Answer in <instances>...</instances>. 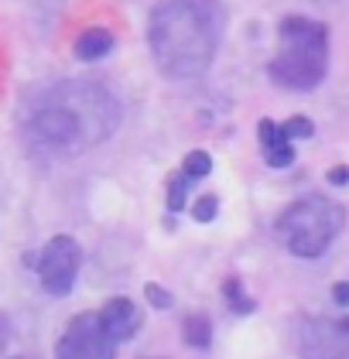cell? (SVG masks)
I'll return each instance as SVG.
<instances>
[{
    "mask_svg": "<svg viewBox=\"0 0 349 359\" xmlns=\"http://www.w3.org/2000/svg\"><path fill=\"white\" fill-rule=\"evenodd\" d=\"M79 243L72 236H52L41 257H38V277H41V287L55 294V298H65L76 284V274H79Z\"/></svg>",
    "mask_w": 349,
    "mask_h": 359,
    "instance_id": "obj_5",
    "label": "cell"
},
{
    "mask_svg": "<svg viewBox=\"0 0 349 359\" xmlns=\"http://www.w3.org/2000/svg\"><path fill=\"white\" fill-rule=\"evenodd\" d=\"M110 52H113V34L107 28H86L76 38V58H82V62H96Z\"/></svg>",
    "mask_w": 349,
    "mask_h": 359,
    "instance_id": "obj_10",
    "label": "cell"
},
{
    "mask_svg": "<svg viewBox=\"0 0 349 359\" xmlns=\"http://www.w3.org/2000/svg\"><path fill=\"white\" fill-rule=\"evenodd\" d=\"M219 0H162L151 11L147 41L158 72L168 79H199L219 52Z\"/></svg>",
    "mask_w": 349,
    "mask_h": 359,
    "instance_id": "obj_2",
    "label": "cell"
},
{
    "mask_svg": "<svg viewBox=\"0 0 349 359\" xmlns=\"http://www.w3.org/2000/svg\"><path fill=\"white\" fill-rule=\"evenodd\" d=\"M182 171H185L192 182H199V178H206L213 171V158L206 151H192V154H185V168Z\"/></svg>",
    "mask_w": 349,
    "mask_h": 359,
    "instance_id": "obj_14",
    "label": "cell"
},
{
    "mask_svg": "<svg viewBox=\"0 0 349 359\" xmlns=\"http://www.w3.org/2000/svg\"><path fill=\"white\" fill-rule=\"evenodd\" d=\"M223 294H226V304H230L233 315H250V311L257 308L253 298H246V291H243V284L237 280V277H230V280L223 284Z\"/></svg>",
    "mask_w": 349,
    "mask_h": 359,
    "instance_id": "obj_12",
    "label": "cell"
},
{
    "mask_svg": "<svg viewBox=\"0 0 349 359\" xmlns=\"http://www.w3.org/2000/svg\"><path fill=\"white\" fill-rule=\"evenodd\" d=\"M257 134H261V147H264V161H268L270 168H288L295 161V147H291L288 134L281 130V123L261 120Z\"/></svg>",
    "mask_w": 349,
    "mask_h": 359,
    "instance_id": "obj_9",
    "label": "cell"
},
{
    "mask_svg": "<svg viewBox=\"0 0 349 359\" xmlns=\"http://www.w3.org/2000/svg\"><path fill=\"white\" fill-rule=\"evenodd\" d=\"M120 107L107 86L93 79H65L31 100L25 130L34 147L52 154H82L117 130Z\"/></svg>",
    "mask_w": 349,
    "mask_h": 359,
    "instance_id": "obj_1",
    "label": "cell"
},
{
    "mask_svg": "<svg viewBox=\"0 0 349 359\" xmlns=\"http://www.w3.org/2000/svg\"><path fill=\"white\" fill-rule=\"evenodd\" d=\"M113 339H110L103 325H100V315H76L58 346H55V359H113Z\"/></svg>",
    "mask_w": 349,
    "mask_h": 359,
    "instance_id": "obj_6",
    "label": "cell"
},
{
    "mask_svg": "<svg viewBox=\"0 0 349 359\" xmlns=\"http://www.w3.org/2000/svg\"><path fill=\"white\" fill-rule=\"evenodd\" d=\"M7 335H11V329H7V318L0 315V349L7 346Z\"/></svg>",
    "mask_w": 349,
    "mask_h": 359,
    "instance_id": "obj_20",
    "label": "cell"
},
{
    "mask_svg": "<svg viewBox=\"0 0 349 359\" xmlns=\"http://www.w3.org/2000/svg\"><path fill=\"white\" fill-rule=\"evenodd\" d=\"M182 335H185V342L192 349H209V342H213V325H209L206 315H188L185 325H182Z\"/></svg>",
    "mask_w": 349,
    "mask_h": 359,
    "instance_id": "obj_11",
    "label": "cell"
},
{
    "mask_svg": "<svg viewBox=\"0 0 349 359\" xmlns=\"http://www.w3.org/2000/svg\"><path fill=\"white\" fill-rule=\"evenodd\" d=\"M346 226V209L325 195H305L291 202L281 219H277V236L295 257L315 260L336 243V236Z\"/></svg>",
    "mask_w": 349,
    "mask_h": 359,
    "instance_id": "obj_4",
    "label": "cell"
},
{
    "mask_svg": "<svg viewBox=\"0 0 349 359\" xmlns=\"http://www.w3.org/2000/svg\"><path fill=\"white\" fill-rule=\"evenodd\" d=\"M100 325H103V332L113 342H124V339H131L140 329V311H137V304L131 298H113L100 311Z\"/></svg>",
    "mask_w": 349,
    "mask_h": 359,
    "instance_id": "obj_8",
    "label": "cell"
},
{
    "mask_svg": "<svg viewBox=\"0 0 349 359\" xmlns=\"http://www.w3.org/2000/svg\"><path fill=\"white\" fill-rule=\"evenodd\" d=\"M188 189H192V178H188L185 171L168 182V209H171V212H182V209H185Z\"/></svg>",
    "mask_w": 349,
    "mask_h": 359,
    "instance_id": "obj_13",
    "label": "cell"
},
{
    "mask_svg": "<svg viewBox=\"0 0 349 359\" xmlns=\"http://www.w3.org/2000/svg\"><path fill=\"white\" fill-rule=\"evenodd\" d=\"M332 302L339 304V308H349V284H346V280L332 287Z\"/></svg>",
    "mask_w": 349,
    "mask_h": 359,
    "instance_id": "obj_18",
    "label": "cell"
},
{
    "mask_svg": "<svg viewBox=\"0 0 349 359\" xmlns=\"http://www.w3.org/2000/svg\"><path fill=\"white\" fill-rule=\"evenodd\" d=\"M18 359H31V356H18Z\"/></svg>",
    "mask_w": 349,
    "mask_h": 359,
    "instance_id": "obj_21",
    "label": "cell"
},
{
    "mask_svg": "<svg viewBox=\"0 0 349 359\" xmlns=\"http://www.w3.org/2000/svg\"><path fill=\"white\" fill-rule=\"evenodd\" d=\"M216 212H219V198H216V195H202V198L195 202V209H192V216L199 222L216 219Z\"/></svg>",
    "mask_w": 349,
    "mask_h": 359,
    "instance_id": "obj_16",
    "label": "cell"
},
{
    "mask_svg": "<svg viewBox=\"0 0 349 359\" xmlns=\"http://www.w3.org/2000/svg\"><path fill=\"white\" fill-rule=\"evenodd\" d=\"M281 130L288 134V140H295V137H312V134H315V127H312V120H308V116H291L288 123H281Z\"/></svg>",
    "mask_w": 349,
    "mask_h": 359,
    "instance_id": "obj_15",
    "label": "cell"
},
{
    "mask_svg": "<svg viewBox=\"0 0 349 359\" xmlns=\"http://www.w3.org/2000/svg\"><path fill=\"white\" fill-rule=\"evenodd\" d=\"M144 291H147V302L154 304V308H171V294L164 291L162 284H147Z\"/></svg>",
    "mask_w": 349,
    "mask_h": 359,
    "instance_id": "obj_17",
    "label": "cell"
},
{
    "mask_svg": "<svg viewBox=\"0 0 349 359\" xmlns=\"http://www.w3.org/2000/svg\"><path fill=\"white\" fill-rule=\"evenodd\" d=\"M329 69V28L315 18L288 14L277 28V55L270 58V79L284 89H315Z\"/></svg>",
    "mask_w": 349,
    "mask_h": 359,
    "instance_id": "obj_3",
    "label": "cell"
},
{
    "mask_svg": "<svg viewBox=\"0 0 349 359\" xmlns=\"http://www.w3.org/2000/svg\"><path fill=\"white\" fill-rule=\"evenodd\" d=\"M329 182H332V185H349V168L336 165L332 171H329Z\"/></svg>",
    "mask_w": 349,
    "mask_h": 359,
    "instance_id": "obj_19",
    "label": "cell"
},
{
    "mask_svg": "<svg viewBox=\"0 0 349 359\" xmlns=\"http://www.w3.org/2000/svg\"><path fill=\"white\" fill-rule=\"evenodd\" d=\"M305 359H349V318H308L301 325Z\"/></svg>",
    "mask_w": 349,
    "mask_h": 359,
    "instance_id": "obj_7",
    "label": "cell"
}]
</instances>
